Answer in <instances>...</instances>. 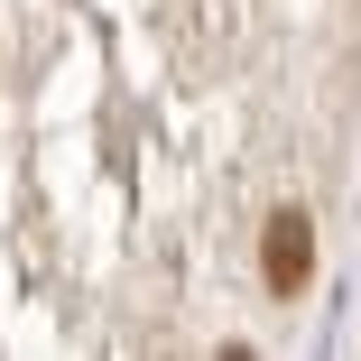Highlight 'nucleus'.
Returning a JSON list of instances; mask_svg holds the SVG:
<instances>
[{
	"mask_svg": "<svg viewBox=\"0 0 361 361\" xmlns=\"http://www.w3.org/2000/svg\"><path fill=\"white\" fill-rule=\"evenodd\" d=\"M259 269H269V297H297V287L315 278V223L297 204L269 213V232H259Z\"/></svg>",
	"mask_w": 361,
	"mask_h": 361,
	"instance_id": "1",
	"label": "nucleus"
}]
</instances>
